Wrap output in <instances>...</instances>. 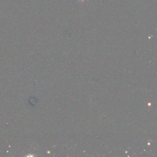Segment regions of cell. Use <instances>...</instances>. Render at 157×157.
<instances>
[{"label": "cell", "instance_id": "6da1fadb", "mask_svg": "<svg viewBox=\"0 0 157 157\" xmlns=\"http://www.w3.org/2000/svg\"><path fill=\"white\" fill-rule=\"evenodd\" d=\"M78 1H82V2H85V1H86V0H78Z\"/></svg>", "mask_w": 157, "mask_h": 157}]
</instances>
